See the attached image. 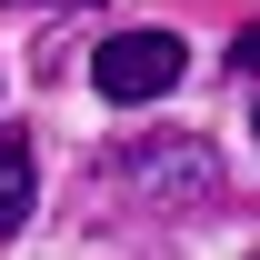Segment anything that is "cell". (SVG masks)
Segmentation results:
<instances>
[{
    "mask_svg": "<svg viewBox=\"0 0 260 260\" xmlns=\"http://www.w3.org/2000/svg\"><path fill=\"white\" fill-rule=\"evenodd\" d=\"M130 160H140V180H150V190H210V150H200V140H150V150H130Z\"/></svg>",
    "mask_w": 260,
    "mask_h": 260,
    "instance_id": "7a4b0ae2",
    "label": "cell"
},
{
    "mask_svg": "<svg viewBox=\"0 0 260 260\" xmlns=\"http://www.w3.org/2000/svg\"><path fill=\"white\" fill-rule=\"evenodd\" d=\"M180 70H190V50L170 30H120V40H100L90 80H100V100H160Z\"/></svg>",
    "mask_w": 260,
    "mask_h": 260,
    "instance_id": "6da1fadb",
    "label": "cell"
},
{
    "mask_svg": "<svg viewBox=\"0 0 260 260\" xmlns=\"http://www.w3.org/2000/svg\"><path fill=\"white\" fill-rule=\"evenodd\" d=\"M230 60H240V70H260V30H240V40H230Z\"/></svg>",
    "mask_w": 260,
    "mask_h": 260,
    "instance_id": "277c9868",
    "label": "cell"
},
{
    "mask_svg": "<svg viewBox=\"0 0 260 260\" xmlns=\"http://www.w3.org/2000/svg\"><path fill=\"white\" fill-rule=\"evenodd\" d=\"M30 200H40V160H30V140H0V240L30 220Z\"/></svg>",
    "mask_w": 260,
    "mask_h": 260,
    "instance_id": "3957f363",
    "label": "cell"
},
{
    "mask_svg": "<svg viewBox=\"0 0 260 260\" xmlns=\"http://www.w3.org/2000/svg\"><path fill=\"white\" fill-rule=\"evenodd\" d=\"M30 10H60V0H30Z\"/></svg>",
    "mask_w": 260,
    "mask_h": 260,
    "instance_id": "5b68a950",
    "label": "cell"
}]
</instances>
